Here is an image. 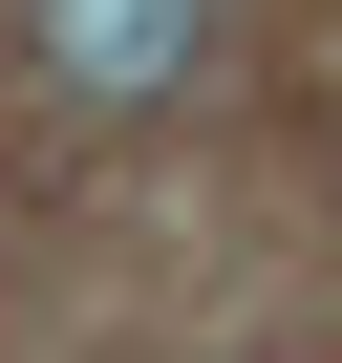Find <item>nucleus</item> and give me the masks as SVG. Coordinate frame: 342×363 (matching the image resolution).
<instances>
[{
	"instance_id": "nucleus-1",
	"label": "nucleus",
	"mask_w": 342,
	"mask_h": 363,
	"mask_svg": "<svg viewBox=\"0 0 342 363\" xmlns=\"http://www.w3.org/2000/svg\"><path fill=\"white\" fill-rule=\"evenodd\" d=\"M22 43H43L65 107H171L193 43H214V0H22Z\"/></svg>"
}]
</instances>
